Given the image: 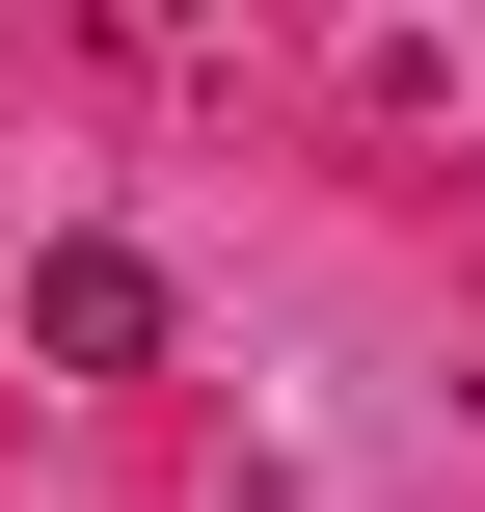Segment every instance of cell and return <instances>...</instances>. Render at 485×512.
<instances>
[{"label":"cell","mask_w":485,"mask_h":512,"mask_svg":"<svg viewBox=\"0 0 485 512\" xmlns=\"http://www.w3.org/2000/svg\"><path fill=\"white\" fill-rule=\"evenodd\" d=\"M27 351L54 378H162V270L135 243H27Z\"/></svg>","instance_id":"6da1fadb"}]
</instances>
